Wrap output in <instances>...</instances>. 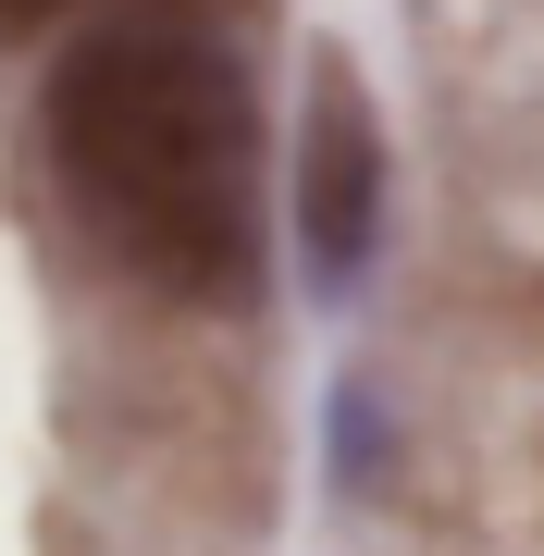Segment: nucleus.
<instances>
[{"label":"nucleus","mask_w":544,"mask_h":556,"mask_svg":"<svg viewBox=\"0 0 544 556\" xmlns=\"http://www.w3.org/2000/svg\"><path fill=\"white\" fill-rule=\"evenodd\" d=\"M50 161L137 285L186 309H236L261 285V112L223 38L162 13L75 38L50 75Z\"/></svg>","instance_id":"nucleus-1"},{"label":"nucleus","mask_w":544,"mask_h":556,"mask_svg":"<svg viewBox=\"0 0 544 556\" xmlns=\"http://www.w3.org/2000/svg\"><path fill=\"white\" fill-rule=\"evenodd\" d=\"M371 236H383V124H371L359 62L322 50L309 62V124H298V248L322 285H359Z\"/></svg>","instance_id":"nucleus-2"},{"label":"nucleus","mask_w":544,"mask_h":556,"mask_svg":"<svg viewBox=\"0 0 544 556\" xmlns=\"http://www.w3.org/2000/svg\"><path fill=\"white\" fill-rule=\"evenodd\" d=\"M38 13H75V0H0V25H38Z\"/></svg>","instance_id":"nucleus-3"}]
</instances>
